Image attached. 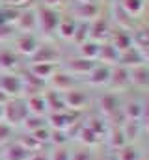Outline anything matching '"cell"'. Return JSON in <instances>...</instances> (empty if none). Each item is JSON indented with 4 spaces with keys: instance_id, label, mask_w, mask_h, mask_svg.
Masks as SVG:
<instances>
[{
    "instance_id": "cell-1",
    "label": "cell",
    "mask_w": 149,
    "mask_h": 160,
    "mask_svg": "<svg viewBox=\"0 0 149 160\" xmlns=\"http://www.w3.org/2000/svg\"><path fill=\"white\" fill-rule=\"evenodd\" d=\"M37 15H39V17H37V22H39V26H41L45 32H52V30L58 26V15H56L52 9L43 8V9H39Z\"/></svg>"
},
{
    "instance_id": "cell-2",
    "label": "cell",
    "mask_w": 149,
    "mask_h": 160,
    "mask_svg": "<svg viewBox=\"0 0 149 160\" xmlns=\"http://www.w3.org/2000/svg\"><path fill=\"white\" fill-rule=\"evenodd\" d=\"M21 88H23V82L13 75H4L0 78V89L4 93H19Z\"/></svg>"
},
{
    "instance_id": "cell-3",
    "label": "cell",
    "mask_w": 149,
    "mask_h": 160,
    "mask_svg": "<svg viewBox=\"0 0 149 160\" xmlns=\"http://www.w3.org/2000/svg\"><path fill=\"white\" fill-rule=\"evenodd\" d=\"M17 48H19L21 52H24V54H34L39 47H37L36 39H34L32 36H23L21 39L17 41Z\"/></svg>"
},
{
    "instance_id": "cell-4",
    "label": "cell",
    "mask_w": 149,
    "mask_h": 160,
    "mask_svg": "<svg viewBox=\"0 0 149 160\" xmlns=\"http://www.w3.org/2000/svg\"><path fill=\"white\" fill-rule=\"evenodd\" d=\"M15 65V56L9 50H0V67L2 69H9Z\"/></svg>"
},
{
    "instance_id": "cell-5",
    "label": "cell",
    "mask_w": 149,
    "mask_h": 160,
    "mask_svg": "<svg viewBox=\"0 0 149 160\" xmlns=\"http://www.w3.org/2000/svg\"><path fill=\"white\" fill-rule=\"evenodd\" d=\"M17 22H19V26L21 28H30V26H34V22H36V17L32 15V13H23V15H19L17 17Z\"/></svg>"
},
{
    "instance_id": "cell-6",
    "label": "cell",
    "mask_w": 149,
    "mask_h": 160,
    "mask_svg": "<svg viewBox=\"0 0 149 160\" xmlns=\"http://www.w3.org/2000/svg\"><path fill=\"white\" fill-rule=\"evenodd\" d=\"M11 36V28L4 22V24H0V39H8Z\"/></svg>"
},
{
    "instance_id": "cell-7",
    "label": "cell",
    "mask_w": 149,
    "mask_h": 160,
    "mask_svg": "<svg viewBox=\"0 0 149 160\" xmlns=\"http://www.w3.org/2000/svg\"><path fill=\"white\" fill-rule=\"evenodd\" d=\"M4 101H6V93L0 89V102H4Z\"/></svg>"
},
{
    "instance_id": "cell-8",
    "label": "cell",
    "mask_w": 149,
    "mask_h": 160,
    "mask_svg": "<svg viewBox=\"0 0 149 160\" xmlns=\"http://www.w3.org/2000/svg\"><path fill=\"white\" fill-rule=\"evenodd\" d=\"M0 24H4V13L0 11Z\"/></svg>"
},
{
    "instance_id": "cell-9",
    "label": "cell",
    "mask_w": 149,
    "mask_h": 160,
    "mask_svg": "<svg viewBox=\"0 0 149 160\" xmlns=\"http://www.w3.org/2000/svg\"><path fill=\"white\" fill-rule=\"evenodd\" d=\"M45 2H49V4H56V2H60V0H45Z\"/></svg>"
},
{
    "instance_id": "cell-10",
    "label": "cell",
    "mask_w": 149,
    "mask_h": 160,
    "mask_svg": "<svg viewBox=\"0 0 149 160\" xmlns=\"http://www.w3.org/2000/svg\"><path fill=\"white\" fill-rule=\"evenodd\" d=\"M2 114H4V112H2V106H0V118H2Z\"/></svg>"
}]
</instances>
